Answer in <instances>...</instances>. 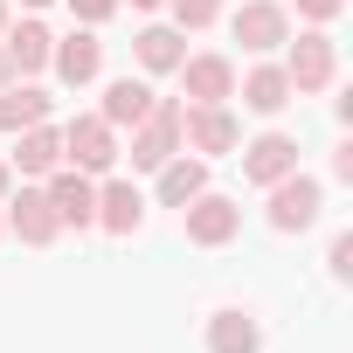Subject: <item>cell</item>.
<instances>
[{
    "mask_svg": "<svg viewBox=\"0 0 353 353\" xmlns=\"http://www.w3.org/2000/svg\"><path fill=\"white\" fill-rule=\"evenodd\" d=\"M173 152H181V104H173V97H152V111L132 125V166L159 173Z\"/></svg>",
    "mask_w": 353,
    "mask_h": 353,
    "instance_id": "obj_1",
    "label": "cell"
},
{
    "mask_svg": "<svg viewBox=\"0 0 353 353\" xmlns=\"http://www.w3.org/2000/svg\"><path fill=\"white\" fill-rule=\"evenodd\" d=\"M319 208H325L319 181H305V173H284V181H270V229H277V236L312 229V222H319Z\"/></svg>",
    "mask_w": 353,
    "mask_h": 353,
    "instance_id": "obj_2",
    "label": "cell"
},
{
    "mask_svg": "<svg viewBox=\"0 0 353 353\" xmlns=\"http://www.w3.org/2000/svg\"><path fill=\"white\" fill-rule=\"evenodd\" d=\"M63 159H70L77 173H111V159H118L111 125H104V118H70V132H63Z\"/></svg>",
    "mask_w": 353,
    "mask_h": 353,
    "instance_id": "obj_3",
    "label": "cell"
},
{
    "mask_svg": "<svg viewBox=\"0 0 353 353\" xmlns=\"http://www.w3.org/2000/svg\"><path fill=\"white\" fill-rule=\"evenodd\" d=\"M236 229H243V208H236V201H222V194H194V201H188V243L222 250Z\"/></svg>",
    "mask_w": 353,
    "mask_h": 353,
    "instance_id": "obj_4",
    "label": "cell"
},
{
    "mask_svg": "<svg viewBox=\"0 0 353 353\" xmlns=\"http://www.w3.org/2000/svg\"><path fill=\"white\" fill-rule=\"evenodd\" d=\"M236 42L243 49H277V42H291V21H284V8H277V0H243V8H236Z\"/></svg>",
    "mask_w": 353,
    "mask_h": 353,
    "instance_id": "obj_5",
    "label": "cell"
},
{
    "mask_svg": "<svg viewBox=\"0 0 353 353\" xmlns=\"http://www.w3.org/2000/svg\"><path fill=\"white\" fill-rule=\"evenodd\" d=\"M181 139L194 145V152H236V118L222 111V104H194V111H181Z\"/></svg>",
    "mask_w": 353,
    "mask_h": 353,
    "instance_id": "obj_6",
    "label": "cell"
},
{
    "mask_svg": "<svg viewBox=\"0 0 353 353\" xmlns=\"http://www.w3.org/2000/svg\"><path fill=\"white\" fill-rule=\"evenodd\" d=\"M284 173H298V139H284V132H263V139L243 152V181L270 188V181H284Z\"/></svg>",
    "mask_w": 353,
    "mask_h": 353,
    "instance_id": "obj_7",
    "label": "cell"
},
{
    "mask_svg": "<svg viewBox=\"0 0 353 353\" xmlns=\"http://www.w3.org/2000/svg\"><path fill=\"white\" fill-rule=\"evenodd\" d=\"M42 194H49V208H56V222H70V229H90V222H97V188L83 181L77 166H70V173H56V181H49Z\"/></svg>",
    "mask_w": 353,
    "mask_h": 353,
    "instance_id": "obj_8",
    "label": "cell"
},
{
    "mask_svg": "<svg viewBox=\"0 0 353 353\" xmlns=\"http://www.w3.org/2000/svg\"><path fill=\"white\" fill-rule=\"evenodd\" d=\"M284 77H291V90H325V83H332V35H319V28H312V35H298V42H291V70H284Z\"/></svg>",
    "mask_w": 353,
    "mask_h": 353,
    "instance_id": "obj_9",
    "label": "cell"
},
{
    "mask_svg": "<svg viewBox=\"0 0 353 353\" xmlns=\"http://www.w3.org/2000/svg\"><path fill=\"white\" fill-rule=\"evenodd\" d=\"M49 63H56V77H63V83H90V77H97V63H104V42L77 28L70 42H56V49H49Z\"/></svg>",
    "mask_w": 353,
    "mask_h": 353,
    "instance_id": "obj_10",
    "label": "cell"
},
{
    "mask_svg": "<svg viewBox=\"0 0 353 353\" xmlns=\"http://www.w3.org/2000/svg\"><path fill=\"white\" fill-rule=\"evenodd\" d=\"M181 77H188V97H194V104H222V97L236 90L229 56H194V63H181Z\"/></svg>",
    "mask_w": 353,
    "mask_h": 353,
    "instance_id": "obj_11",
    "label": "cell"
},
{
    "mask_svg": "<svg viewBox=\"0 0 353 353\" xmlns=\"http://www.w3.org/2000/svg\"><path fill=\"white\" fill-rule=\"evenodd\" d=\"M97 222H104L111 236H132V229L145 222V201H139V188H132V181H111V188L97 194Z\"/></svg>",
    "mask_w": 353,
    "mask_h": 353,
    "instance_id": "obj_12",
    "label": "cell"
},
{
    "mask_svg": "<svg viewBox=\"0 0 353 353\" xmlns=\"http://www.w3.org/2000/svg\"><path fill=\"white\" fill-rule=\"evenodd\" d=\"M194 194H208V166L201 159H166L159 166V201L166 208H188Z\"/></svg>",
    "mask_w": 353,
    "mask_h": 353,
    "instance_id": "obj_13",
    "label": "cell"
},
{
    "mask_svg": "<svg viewBox=\"0 0 353 353\" xmlns=\"http://www.w3.org/2000/svg\"><path fill=\"white\" fill-rule=\"evenodd\" d=\"M8 222H14V236H21V243H56V229H63V222H56V208H49V194H35V188H21V201H14V215H8Z\"/></svg>",
    "mask_w": 353,
    "mask_h": 353,
    "instance_id": "obj_14",
    "label": "cell"
},
{
    "mask_svg": "<svg viewBox=\"0 0 353 353\" xmlns=\"http://www.w3.org/2000/svg\"><path fill=\"white\" fill-rule=\"evenodd\" d=\"M256 346H263V332H256L250 312H215L208 319V353H256Z\"/></svg>",
    "mask_w": 353,
    "mask_h": 353,
    "instance_id": "obj_15",
    "label": "cell"
},
{
    "mask_svg": "<svg viewBox=\"0 0 353 353\" xmlns=\"http://www.w3.org/2000/svg\"><path fill=\"white\" fill-rule=\"evenodd\" d=\"M42 118H49V97L35 83H8V90H0V132H28Z\"/></svg>",
    "mask_w": 353,
    "mask_h": 353,
    "instance_id": "obj_16",
    "label": "cell"
},
{
    "mask_svg": "<svg viewBox=\"0 0 353 353\" xmlns=\"http://www.w3.org/2000/svg\"><path fill=\"white\" fill-rule=\"evenodd\" d=\"M145 111H152V90H145V83H132V77H118V83L104 90V111H97V118L118 132V125H139Z\"/></svg>",
    "mask_w": 353,
    "mask_h": 353,
    "instance_id": "obj_17",
    "label": "cell"
},
{
    "mask_svg": "<svg viewBox=\"0 0 353 353\" xmlns=\"http://www.w3.org/2000/svg\"><path fill=\"white\" fill-rule=\"evenodd\" d=\"M14 166H21V173H56V166H63V132L28 125V132H21V145H14Z\"/></svg>",
    "mask_w": 353,
    "mask_h": 353,
    "instance_id": "obj_18",
    "label": "cell"
},
{
    "mask_svg": "<svg viewBox=\"0 0 353 353\" xmlns=\"http://www.w3.org/2000/svg\"><path fill=\"white\" fill-rule=\"evenodd\" d=\"M0 49H8V63H14V70H42V63H49V49H56V35H49L42 21H21V28H8V42H0Z\"/></svg>",
    "mask_w": 353,
    "mask_h": 353,
    "instance_id": "obj_19",
    "label": "cell"
},
{
    "mask_svg": "<svg viewBox=\"0 0 353 353\" xmlns=\"http://www.w3.org/2000/svg\"><path fill=\"white\" fill-rule=\"evenodd\" d=\"M243 104H250V111H263V118H277V111L291 104V77H284V70H270V63H263V70H250Z\"/></svg>",
    "mask_w": 353,
    "mask_h": 353,
    "instance_id": "obj_20",
    "label": "cell"
},
{
    "mask_svg": "<svg viewBox=\"0 0 353 353\" xmlns=\"http://www.w3.org/2000/svg\"><path fill=\"white\" fill-rule=\"evenodd\" d=\"M139 63L145 70H181L188 56H181V35L173 28H139Z\"/></svg>",
    "mask_w": 353,
    "mask_h": 353,
    "instance_id": "obj_21",
    "label": "cell"
},
{
    "mask_svg": "<svg viewBox=\"0 0 353 353\" xmlns=\"http://www.w3.org/2000/svg\"><path fill=\"white\" fill-rule=\"evenodd\" d=\"M222 14V0H173V21H181V28H208Z\"/></svg>",
    "mask_w": 353,
    "mask_h": 353,
    "instance_id": "obj_22",
    "label": "cell"
},
{
    "mask_svg": "<svg viewBox=\"0 0 353 353\" xmlns=\"http://www.w3.org/2000/svg\"><path fill=\"white\" fill-rule=\"evenodd\" d=\"M70 8H77V21H90V28H97V21H111L118 0H70Z\"/></svg>",
    "mask_w": 353,
    "mask_h": 353,
    "instance_id": "obj_23",
    "label": "cell"
},
{
    "mask_svg": "<svg viewBox=\"0 0 353 353\" xmlns=\"http://www.w3.org/2000/svg\"><path fill=\"white\" fill-rule=\"evenodd\" d=\"M339 8H346V0H298V14H305V21H332Z\"/></svg>",
    "mask_w": 353,
    "mask_h": 353,
    "instance_id": "obj_24",
    "label": "cell"
},
{
    "mask_svg": "<svg viewBox=\"0 0 353 353\" xmlns=\"http://www.w3.org/2000/svg\"><path fill=\"white\" fill-rule=\"evenodd\" d=\"M353 270V236H332V277Z\"/></svg>",
    "mask_w": 353,
    "mask_h": 353,
    "instance_id": "obj_25",
    "label": "cell"
},
{
    "mask_svg": "<svg viewBox=\"0 0 353 353\" xmlns=\"http://www.w3.org/2000/svg\"><path fill=\"white\" fill-rule=\"evenodd\" d=\"M14 83V63H8V49H0V90H8Z\"/></svg>",
    "mask_w": 353,
    "mask_h": 353,
    "instance_id": "obj_26",
    "label": "cell"
},
{
    "mask_svg": "<svg viewBox=\"0 0 353 353\" xmlns=\"http://www.w3.org/2000/svg\"><path fill=\"white\" fill-rule=\"evenodd\" d=\"M0 35H8V0H0Z\"/></svg>",
    "mask_w": 353,
    "mask_h": 353,
    "instance_id": "obj_27",
    "label": "cell"
},
{
    "mask_svg": "<svg viewBox=\"0 0 353 353\" xmlns=\"http://www.w3.org/2000/svg\"><path fill=\"white\" fill-rule=\"evenodd\" d=\"M0 194H8V166H0Z\"/></svg>",
    "mask_w": 353,
    "mask_h": 353,
    "instance_id": "obj_28",
    "label": "cell"
},
{
    "mask_svg": "<svg viewBox=\"0 0 353 353\" xmlns=\"http://www.w3.org/2000/svg\"><path fill=\"white\" fill-rule=\"evenodd\" d=\"M132 8H159V0H132Z\"/></svg>",
    "mask_w": 353,
    "mask_h": 353,
    "instance_id": "obj_29",
    "label": "cell"
},
{
    "mask_svg": "<svg viewBox=\"0 0 353 353\" xmlns=\"http://www.w3.org/2000/svg\"><path fill=\"white\" fill-rule=\"evenodd\" d=\"M28 8H49V0H28Z\"/></svg>",
    "mask_w": 353,
    "mask_h": 353,
    "instance_id": "obj_30",
    "label": "cell"
}]
</instances>
